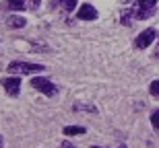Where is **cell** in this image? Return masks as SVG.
<instances>
[{
    "label": "cell",
    "mask_w": 159,
    "mask_h": 148,
    "mask_svg": "<svg viewBox=\"0 0 159 148\" xmlns=\"http://www.w3.org/2000/svg\"><path fill=\"white\" fill-rule=\"evenodd\" d=\"M151 124H153V128L159 132V109H155V111L151 113Z\"/></svg>",
    "instance_id": "cell-11"
},
{
    "label": "cell",
    "mask_w": 159,
    "mask_h": 148,
    "mask_svg": "<svg viewBox=\"0 0 159 148\" xmlns=\"http://www.w3.org/2000/svg\"><path fill=\"white\" fill-rule=\"evenodd\" d=\"M0 148H2V136H0Z\"/></svg>",
    "instance_id": "cell-14"
},
{
    "label": "cell",
    "mask_w": 159,
    "mask_h": 148,
    "mask_svg": "<svg viewBox=\"0 0 159 148\" xmlns=\"http://www.w3.org/2000/svg\"><path fill=\"white\" fill-rule=\"evenodd\" d=\"M149 91H151V95H153V97H159V80H153L151 87H149Z\"/></svg>",
    "instance_id": "cell-12"
},
{
    "label": "cell",
    "mask_w": 159,
    "mask_h": 148,
    "mask_svg": "<svg viewBox=\"0 0 159 148\" xmlns=\"http://www.w3.org/2000/svg\"><path fill=\"white\" fill-rule=\"evenodd\" d=\"M31 87L37 89L39 93H43L46 97H54L56 93H58V89H56V84H54L52 80H48V78H39V76L31 80Z\"/></svg>",
    "instance_id": "cell-3"
},
{
    "label": "cell",
    "mask_w": 159,
    "mask_h": 148,
    "mask_svg": "<svg viewBox=\"0 0 159 148\" xmlns=\"http://www.w3.org/2000/svg\"><path fill=\"white\" fill-rule=\"evenodd\" d=\"M77 17L81 19V21H95V19H97V8L91 6V4H83L81 8H79Z\"/></svg>",
    "instance_id": "cell-6"
},
{
    "label": "cell",
    "mask_w": 159,
    "mask_h": 148,
    "mask_svg": "<svg viewBox=\"0 0 159 148\" xmlns=\"http://www.w3.org/2000/svg\"><path fill=\"white\" fill-rule=\"evenodd\" d=\"M8 27L11 29H19V27H25V17H8Z\"/></svg>",
    "instance_id": "cell-8"
},
{
    "label": "cell",
    "mask_w": 159,
    "mask_h": 148,
    "mask_svg": "<svg viewBox=\"0 0 159 148\" xmlns=\"http://www.w3.org/2000/svg\"><path fill=\"white\" fill-rule=\"evenodd\" d=\"M64 134L66 136H83V134H85V128H83V125H66Z\"/></svg>",
    "instance_id": "cell-7"
},
{
    "label": "cell",
    "mask_w": 159,
    "mask_h": 148,
    "mask_svg": "<svg viewBox=\"0 0 159 148\" xmlns=\"http://www.w3.org/2000/svg\"><path fill=\"white\" fill-rule=\"evenodd\" d=\"M77 2L79 0H60V4H62V8H64V11H75V6H77Z\"/></svg>",
    "instance_id": "cell-10"
},
{
    "label": "cell",
    "mask_w": 159,
    "mask_h": 148,
    "mask_svg": "<svg viewBox=\"0 0 159 148\" xmlns=\"http://www.w3.org/2000/svg\"><path fill=\"white\" fill-rule=\"evenodd\" d=\"M120 148H126V146H120Z\"/></svg>",
    "instance_id": "cell-15"
},
{
    "label": "cell",
    "mask_w": 159,
    "mask_h": 148,
    "mask_svg": "<svg viewBox=\"0 0 159 148\" xmlns=\"http://www.w3.org/2000/svg\"><path fill=\"white\" fill-rule=\"evenodd\" d=\"M6 70L12 74H35V72H43V66L29 64V62H11L6 66Z\"/></svg>",
    "instance_id": "cell-2"
},
{
    "label": "cell",
    "mask_w": 159,
    "mask_h": 148,
    "mask_svg": "<svg viewBox=\"0 0 159 148\" xmlns=\"http://www.w3.org/2000/svg\"><path fill=\"white\" fill-rule=\"evenodd\" d=\"M2 87H4V91L11 97H17L19 91H21V78L19 76H6L4 80H2Z\"/></svg>",
    "instance_id": "cell-5"
},
{
    "label": "cell",
    "mask_w": 159,
    "mask_h": 148,
    "mask_svg": "<svg viewBox=\"0 0 159 148\" xmlns=\"http://www.w3.org/2000/svg\"><path fill=\"white\" fill-rule=\"evenodd\" d=\"M128 2H132V17L134 19H149L151 15H153L155 6H157V0H128Z\"/></svg>",
    "instance_id": "cell-1"
},
{
    "label": "cell",
    "mask_w": 159,
    "mask_h": 148,
    "mask_svg": "<svg viewBox=\"0 0 159 148\" xmlns=\"http://www.w3.org/2000/svg\"><path fill=\"white\" fill-rule=\"evenodd\" d=\"M155 37H157V31H155V29H145L141 35L136 37L134 45H136L139 49H145V48H149V45L155 41Z\"/></svg>",
    "instance_id": "cell-4"
},
{
    "label": "cell",
    "mask_w": 159,
    "mask_h": 148,
    "mask_svg": "<svg viewBox=\"0 0 159 148\" xmlns=\"http://www.w3.org/2000/svg\"><path fill=\"white\" fill-rule=\"evenodd\" d=\"M6 4H8V8H12V11H25V0H6Z\"/></svg>",
    "instance_id": "cell-9"
},
{
    "label": "cell",
    "mask_w": 159,
    "mask_h": 148,
    "mask_svg": "<svg viewBox=\"0 0 159 148\" xmlns=\"http://www.w3.org/2000/svg\"><path fill=\"white\" fill-rule=\"evenodd\" d=\"M62 148H72V146H70L68 142H64V144H62Z\"/></svg>",
    "instance_id": "cell-13"
}]
</instances>
